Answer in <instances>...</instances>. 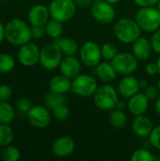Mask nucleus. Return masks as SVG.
<instances>
[{"instance_id": "1", "label": "nucleus", "mask_w": 160, "mask_h": 161, "mask_svg": "<svg viewBox=\"0 0 160 161\" xmlns=\"http://www.w3.org/2000/svg\"><path fill=\"white\" fill-rule=\"evenodd\" d=\"M31 39V27L25 21L13 18L5 25V40L8 43L14 46H21L29 42Z\"/></svg>"}, {"instance_id": "2", "label": "nucleus", "mask_w": 160, "mask_h": 161, "mask_svg": "<svg viewBox=\"0 0 160 161\" xmlns=\"http://www.w3.org/2000/svg\"><path fill=\"white\" fill-rule=\"evenodd\" d=\"M113 32L118 41L123 43H133L141 37V28L136 22L129 18H122L116 22L113 27Z\"/></svg>"}, {"instance_id": "3", "label": "nucleus", "mask_w": 160, "mask_h": 161, "mask_svg": "<svg viewBox=\"0 0 160 161\" xmlns=\"http://www.w3.org/2000/svg\"><path fill=\"white\" fill-rule=\"evenodd\" d=\"M118 100V91H116V89L109 84L99 86L93 94L95 106L103 111H111L114 109Z\"/></svg>"}, {"instance_id": "4", "label": "nucleus", "mask_w": 160, "mask_h": 161, "mask_svg": "<svg viewBox=\"0 0 160 161\" xmlns=\"http://www.w3.org/2000/svg\"><path fill=\"white\" fill-rule=\"evenodd\" d=\"M135 20L146 32H155L160 27V10L154 7H141L136 13Z\"/></svg>"}, {"instance_id": "5", "label": "nucleus", "mask_w": 160, "mask_h": 161, "mask_svg": "<svg viewBox=\"0 0 160 161\" xmlns=\"http://www.w3.org/2000/svg\"><path fill=\"white\" fill-rule=\"evenodd\" d=\"M50 16L61 23L71 20L76 12L74 0H52L48 6Z\"/></svg>"}, {"instance_id": "6", "label": "nucleus", "mask_w": 160, "mask_h": 161, "mask_svg": "<svg viewBox=\"0 0 160 161\" xmlns=\"http://www.w3.org/2000/svg\"><path fill=\"white\" fill-rule=\"evenodd\" d=\"M97 80L90 75H78L72 81L71 91L81 97L93 96L97 88Z\"/></svg>"}, {"instance_id": "7", "label": "nucleus", "mask_w": 160, "mask_h": 161, "mask_svg": "<svg viewBox=\"0 0 160 161\" xmlns=\"http://www.w3.org/2000/svg\"><path fill=\"white\" fill-rule=\"evenodd\" d=\"M62 53L58 44L53 42L41 49L40 63L46 70H54L59 67L62 60Z\"/></svg>"}, {"instance_id": "8", "label": "nucleus", "mask_w": 160, "mask_h": 161, "mask_svg": "<svg viewBox=\"0 0 160 161\" xmlns=\"http://www.w3.org/2000/svg\"><path fill=\"white\" fill-rule=\"evenodd\" d=\"M81 62L88 67H96L102 59L101 47L92 41H88L79 48Z\"/></svg>"}, {"instance_id": "9", "label": "nucleus", "mask_w": 160, "mask_h": 161, "mask_svg": "<svg viewBox=\"0 0 160 161\" xmlns=\"http://www.w3.org/2000/svg\"><path fill=\"white\" fill-rule=\"evenodd\" d=\"M138 58L131 53L122 52L118 53L116 57L111 60L115 70L118 74L123 75H128L134 74L138 69Z\"/></svg>"}, {"instance_id": "10", "label": "nucleus", "mask_w": 160, "mask_h": 161, "mask_svg": "<svg viewBox=\"0 0 160 161\" xmlns=\"http://www.w3.org/2000/svg\"><path fill=\"white\" fill-rule=\"evenodd\" d=\"M91 13L96 22L104 25L112 23L116 15L113 5L105 0L93 2Z\"/></svg>"}, {"instance_id": "11", "label": "nucleus", "mask_w": 160, "mask_h": 161, "mask_svg": "<svg viewBox=\"0 0 160 161\" xmlns=\"http://www.w3.org/2000/svg\"><path fill=\"white\" fill-rule=\"evenodd\" d=\"M41 49L34 42H27L20 46L18 51V60L25 67H33L40 62Z\"/></svg>"}, {"instance_id": "12", "label": "nucleus", "mask_w": 160, "mask_h": 161, "mask_svg": "<svg viewBox=\"0 0 160 161\" xmlns=\"http://www.w3.org/2000/svg\"><path fill=\"white\" fill-rule=\"evenodd\" d=\"M29 124L36 128H45L51 122V113L45 106H32L26 113Z\"/></svg>"}, {"instance_id": "13", "label": "nucleus", "mask_w": 160, "mask_h": 161, "mask_svg": "<svg viewBox=\"0 0 160 161\" xmlns=\"http://www.w3.org/2000/svg\"><path fill=\"white\" fill-rule=\"evenodd\" d=\"M75 149V142L73 138L69 136H61L58 138L53 145L52 152L54 156L59 158H65L70 157Z\"/></svg>"}, {"instance_id": "14", "label": "nucleus", "mask_w": 160, "mask_h": 161, "mask_svg": "<svg viewBox=\"0 0 160 161\" xmlns=\"http://www.w3.org/2000/svg\"><path fill=\"white\" fill-rule=\"evenodd\" d=\"M140 80L132 75H124L118 84V93L124 98H130L139 92Z\"/></svg>"}, {"instance_id": "15", "label": "nucleus", "mask_w": 160, "mask_h": 161, "mask_svg": "<svg viewBox=\"0 0 160 161\" xmlns=\"http://www.w3.org/2000/svg\"><path fill=\"white\" fill-rule=\"evenodd\" d=\"M59 71L61 75L70 79H74L78 75H80V60L74 56H65L62 58V60L59 64Z\"/></svg>"}, {"instance_id": "16", "label": "nucleus", "mask_w": 160, "mask_h": 161, "mask_svg": "<svg viewBox=\"0 0 160 161\" xmlns=\"http://www.w3.org/2000/svg\"><path fill=\"white\" fill-rule=\"evenodd\" d=\"M131 127L134 134L137 135L138 137L147 138L151 134L154 128V125L149 117L142 114V115L135 116V118L132 121Z\"/></svg>"}, {"instance_id": "17", "label": "nucleus", "mask_w": 160, "mask_h": 161, "mask_svg": "<svg viewBox=\"0 0 160 161\" xmlns=\"http://www.w3.org/2000/svg\"><path fill=\"white\" fill-rule=\"evenodd\" d=\"M50 17L48 7L41 4L33 6L27 14L28 22L31 25H45Z\"/></svg>"}, {"instance_id": "18", "label": "nucleus", "mask_w": 160, "mask_h": 161, "mask_svg": "<svg viewBox=\"0 0 160 161\" xmlns=\"http://www.w3.org/2000/svg\"><path fill=\"white\" fill-rule=\"evenodd\" d=\"M149 101L150 100L147 98L145 93L138 92L129 98V101L127 102V108L134 116L145 114L149 108Z\"/></svg>"}, {"instance_id": "19", "label": "nucleus", "mask_w": 160, "mask_h": 161, "mask_svg": "<svg viewBox=\"0 0 160 161\" xmlns=\"http://www.w3.org/2000/svg\"><path fill=\"white\" fill-rule=\"evenodd\" d=\"M132 51H133V55L139 60L148 59L151 57L153 51L151 41L147 40L146 38L140 37L133 42Z\"/></svg>"}, {"instance_id": "20", "label": "nucleus", "mask_w": 160, "mask_h": 161, "mask_svg": "<svg viewBox=\"0 0 160 161\" xmlns=\"http://www.w3.org/2000/svg\"><path fill=\"white\" fill-rule=\"evenodd\" d=\"M49 89L51 92L65 94L72 89V81L63 75H58L49 81Z\"/></svg>"}, {"instance_id": "21", "label": "nucleus", "mask_w": 160, "mask_h": 161, "mask_svg": "<svg viewBox=\"0 0 160 161\" xmlns=\"http://www.w3.org/2000/svg\"><path fill=\"white\" fill-rule=\"evenodd\" d=\"M96 74L100 80L106 83H109L115 80L118 73L111 62L103 61L96 66Z\"/></svg>"}, {"instance_id": "22", "label": "nucleus", "mask_w": 160, "mask_h": 161, "mask_svg": "<svg viewBox=\"0 0 160 161\" xmlns=\"http://www.w3.org/2000/svg\"><path fill=\"white\" fill-rule=\"evenodd\" d=\"M59 47L61 53L64 56H75L79 52V47L77 42L69 37H59L54 41Z\"/></svg>"}, {"instance_id": "23", "label": "nucleus", "mask_w": 160, "mask_h": 161, "mask_svg": "<svg viewBox=\"0 0 160 161\" xmlns=\"http://www.w3.org/2000/svg\"><path fill=\"white\" fill-rule=\"evenodd\" d=\"M127 121L128 119L124 109L114 108L111 110L110 115H109V123L113 127L117 129L124 128L126 125Z\"/></svg>"}, {"instance_id": "24", "label": "nucleus", "mask_w": 160, "mask_h": 161, "mask_svg": "<svg viewBox=\"0 0 160 161\" xmlns=\"http://www.w3.org/2000/svg\"><path fill=\"white\" fill-rule=\"evenodd\" d=\"M44 106L48 108L49 109H54L58 108V106H61L66 103V98L64 94L62 93H58L54 92H49L45 96H44Z\"/></svg>"}, {"instance_id": "25", "label": "nucleus", "mask_w": 160, "mask_h": 161, "mask_svg": "<svg viewBox=\"0 0 160 161\" xmlns=\"http://www.w3.org/2000/svg\"><path fill=\"white\" fill-rule=\"evenodd\" d=\"M45 32L46 35L52 39H58L61 36L63 32V25L62 23L56 20V19H49L48 22L45 24Z\"/></svg>"}, {"instance_id": "26", "label": "nucleus", "mask_w": 160, "mask_h": 161, "mask_svg": "<svg viewBox=\"0 0 160 161\" xmlns=\"http://www.w3.org/2000/svg\"><path fill=\"white\" fill-rule=\"evenodd\" d=\"M15 118V110L8 102H0V123L11 124Z\"/></svg>"}, {"instance_id": "27", "label": "nucleus", "mask_w": 160, "mask_h": 161, "mask_svg": "<svg viewBox=\"0 0 160 161\" xmlns=\"http://www.w3.org/2000/svg\"><path fill=\"white\" fill-rule=\"evenodd\" d=\"M14 139V133L11 126L8 124L0 123V147H5L11 144Z\"/></svg>"}, {"instance_id": "28", "label": "nucleus", "mask_w": 160, "mask_h": 161, "mask_svg": "<svg viewBox=\"0 0 160 161\" xmlns=\"http://www.w3.org/2000/svg\"><path fill=\"white\" fill-rule=\"evenodd\" d=\"M15 67V59L8 53H0V74H8Z\"/></svg>"}, {"instance_id": "29", "label": "nucleus", "mask_w": 160, "mask_h": 161, "mask_svg": "<svg viewBox=\"0 0 160 161\" xmlns=\"http://www.w3.org/2000/svg\"><path fill=\"white\" fill-rule=\"evenodd\" d=\"M1 158L4 161H18L21 158V152L17 147L9 144L3 147L1 151Z\"/></svg>"}, {"instance_id": "30", "label": "nucleus", "mask_w": 160, "mask_h": 161, "mask_svg": "<svg viewBox=\"0 0 160 161\" xmlns=\"http://www.w3.org/2000/svg\"><path fill=\"white\" fill-rule=\"evenodd\" d=\"M132 161H156L154 155L145 148H140L133 152L131 156Z\"/></svg>"}, {"instance_id": "31", "label": "nucleus", "mask_w": 160, "mask_h": 161, "mask_svg": "<svg viewBox=\"0 0 160 161\" xmlns=\"http://www.w3.org/2000/svg\"><path fill=\"white\" fill-rule=\"evenodd\" d=\"M101 53L103 58L108 60H112L118 54V49L114 43L106 42L101 46Z\"/></svg>"}, {"instance_id": "32", "label": "nucleus", "mask_w": 160, "mask_h": 161, "mask_svg": "<svg viewBox=\"0 0 160 161\" xmlns=\"http://www.w3.org/2000/svg\"><path fill=\"white\" fill-rule=\"evenodd\" d=\"M52 114H53V116L57 120H58V121H65L70 116V110H69L68 107L65 104H63V105L58 106V108L52 109Z\"/></svg>"}, {"instance_id": "33", "label": "nucleus", "mask_w": 160, "mask_h": 161, "mask_svg": "<svg viewBox=\"0 0 160 161\" xmlns=\"http://www.w3.org/2000/svg\"><path fill=\"white\" fill-rule=\"evenodd\" d=\"M149 139V142L150 144L160 151V125L159 126H157V127H154L151 134L149 135L148 137Z\"/></svg>"}, {"instance_id": "34", "label": "nucleus", "mask_w": 160, "mask_h": 161, "mask_svg": "<svg viewBox=\"0 0 160 161\" xmlns=\"http://www.w3.org/2000/svg\"><path fill=\"white\" fill-rule=\"evenodd\" d=\"M32 108V102L27 97H23L19 99L16 103V108L21 113H27L29 109Z\"/></svg>"}, {"instance_id": "35", "label": "nucleus", "mask_w": 160, "mask_h": 161, "mask_svg": "<svg viewBox=\"0 0 160 161\" xmlns=\"http://www.w3.org/2000/svg\"><path fill=\"white\" fill-rule=\"evenodd\" d=\"M12 97V89L8 84L0 85V102H8Z\"/></svg>"}, {"instance_id": "36", "label": "nucleus", "mask_w": 160, "mask_h": 161, "mask_svg": "<svg viewBox=\"0 0 160 161\" xmlns=\"http://www.w3.org/2000/svg\"><path fill=\"white\" fill-rule=\"evenodd\" d=\"M151 43L153 50L160 54V27L153 33V36L151 38Z\"/></svg>"}, {"instance_id": "37", "label": "nucleus", "mask_w": 160, "mask_h": 161, "mask_svg": "<svg viewBox=\"0 0 160 161\" xmlns=\"http://www.w3.org/2000/svg\"><path fill=\"white\" fill-rule=\"evenodd\" d=\"M30 27H31L32 38L34 39H41L46 34L44 25H31Z\"/></svg>"}, {"instance_id": "38", "label": "nucleus", "mask_w": 160, "mask_h": 161, "mask_svg": "<svg viewBox=\"0 0 160 161\" xmlns=\"http://www.w3.org/2000/svg\"><path fill=\"white\" fill-rule=\"evenodd\" d=\"M145 95L147 96V98L151 101V100H155L157 99V95H158V88L154 86V85H149L146 89H145Z\"/></svg>"}, {"instance_id": "39", "label": "nucleus", "mask_w": 160, "mask_h": 161, "mask_svg": "<svg viewBox=\"0 0 160 161\" xmlns=\"http://www.w3.org/2000/svg\"><path fill=\"white\" fill-rule=\"evenodd\" d=\"M134 3L139 7H154L157 5L159 0H133Z\"/></svg>"}, {"instance_id": "40", "label": "nucleus", "mask_w": 160, "mask_h": 161, "mask_svg": "<svg viewBox=\"0 0 160 161\" xmlns=\"http://www.w3.org/2000/svg\"><path fill=\"white\" fill-rule=\"evenodd\" d=\"M145 71H146L147 75H156L157 74H158V67H157V62L148 63L145 67Z\"/></svg>"}, {"instance_id": "41", "label": "nucleus", "mask_w": 160, "mask_h": 161, "mask_svg": "<svg viewBox=\"0 0 160 161\" xmlns=\"http://www.w3.org/2000/svg\"><path fill=\"white\" fill-rule=\"evenodd\" d=\"M74 2L75 3L76 7L79 8H87L91 6V3H93L92 0H74Z\"/></svg>"}, {"instance_id": "42", "label": "nucleus", "mask_w": 160, "mask_h": 161, "mask_svg": "<svg viewBox=\"0 0 160 161\" xmlns=\"http://www.w3.org/2000/svg\"><path fill=\"white\" fill-rule=\"evenodd\" d=\"M4 40H5V25L0 21V44L3 42Z\"/></svg>"}, {"instance_id": "43", "label": "nucleus", "mask_w": 160, "mask_h": 161, "mask_svg": "<svg viewBox=\"0 0 160 161\" xmlns=\"http://www.w3.org/2000/svg\"><path fill=\"white\" fill-rule=\"evenodd\" d=\"M127 107V103H125V101L124 100H118L116 108H119V109H124Z\"/></svg>"}, {"instance_id": "44", "label": "nucleus", "mask_w": 160, "mask_h": 161, "mask_svg": "<svg viewBox=\"0 0 160 161\" xmlns=\"http://www.w3.org/2000/svg\"><path fill=\"white\" fill-rule=\"evenodd\" d=\"M155 110L157 112V114L160 115V96L157 98L156 103H155Z\"/></svg>"}, {"instance_id": "45", "label": "nucleus", "mask_w": 160, "mask_h": 161, "mask_svg": "<svg viewBox=\"0 0 160 161\" xmlns=\"http://www.w3.org/2000/svg\"><path fill=\"white\" fill-rule=\"evenodd\" d=\"M140 86H141V89H146L149 86V84H148L147 80L141 79V80H140Z\"/></svg>"}, {"instance_id": "46", "label": "nucleus", "mask_w": 160, "mask_h": 161, "mask_svg": "<svg viewBox=\"0 0 160 161\" xmlns=\"http://www.w3.org/2000/svg\"><path fill=\"white\" fill-rule=\"evenodd\" d=\"M105 1H107V2H108V3H110L112 5H115V4H118L121 0H105Z\"/></svg>"}, {"instance_id": "47", "label": "nucleus", "mask_w": 160, "mask_h": 161, "mask_svg": "<svg viewBox=\"0 0 160 161\" xmlns=\"http://www.w3.org/2000/svg\"><path fill=\"white\" fill-rule=\"evenodd\" d=\"M157 67H158V74L160 75V56L158 57L157 60Z\"/></svg>"}, {"instance_id": "48", "label": "nucleus", "mask_w": 160, "mask_h": 161, "mask_svg": "<svg viewBox=\"0 0 160 161\" xmlns=\"http://www.w3.org/2000/svg\"><path fill=\"white\" fill-rule=\"evenodd\" d=\"M157 88H158V90H159L160 92V78L159 80H158V82H157Z\"/></svg>"}, {"instance_id": "49", "label": "nucleus", "mask_w": 160, "mask_h": 161, "mask_svg": "<svg viewBox=\"0 0 160 161\" xmlns=\"http://www.w3.org/2000/svg\"><path fill=\"white\" fill-rule=\"evenodd\" d=\"M157 8L160 10V0H159V2L157 3Z\"/></svg>"}, {"instance_id": "50", "label": "nucleus", "mask_w": 160, "mask_h": 161, "mask_svg": "<svg viewBox=\"0 0 160 161\" xmlns=\"http://www.w3.org/2000/svg\"><path fill=\"white\" fill-rule=\"evenodd\" d=\"M93 2H98V1H101V0H92Z\"/></svg>"}]
</instances>
